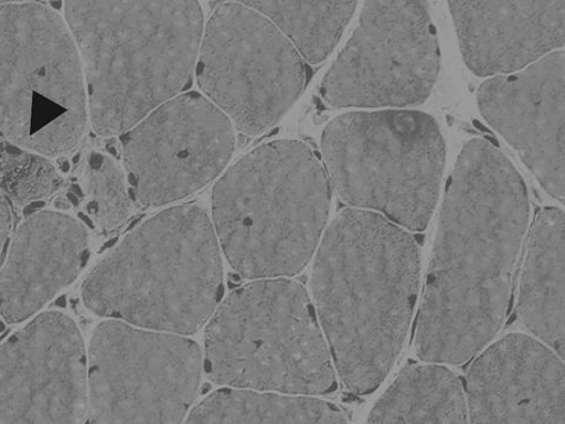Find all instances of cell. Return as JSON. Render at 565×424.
<instances>
[{"label":"cell","instance_id":"6da1fadb","mask_svg":"<svg viewBox=\"0 0 565 424\" xmlns=\"http://www.w3.org/2000/svg\"><path fill=\"white\" fill-rule=\"evenodd\" d=\"M530 219L529 194L511 160L472 139L458 157L440 212L417 325L424 362L462 365L505 321Z\"/></svg>","mask_w":565,"mask_h":424},{"label":"cell","instance_id":"7a4b0ae2","mask_svg":"<svg viewBox=\"0 0 565 424\" xmlns=\"http://www.w3.org/2000/svg\"><path fill=\"white\" fill-rule=\"evenodd\" d=\"M420 274L417 242L373 211L348 208L318 248L312 292L334 370L354 395L386 380L407 337Z\"/></svg>","mask_w":565,"mask_h":424},{"label":"cell","instance_id":"3957f363","mask_svg":"<svg viewBox=\"0 0 565 424\" xmlns=\"http://www.w3.org/2000/svg\"><path fill=\"white\" fill-rule=\"evenodd\" d=\"M64 12L99 136L126 134L191 86L204 33L200 3L68 0Z\"/></svg>","mask_w":565,"mask_h":424},{"label":"cell","instance_id":"277c9868","mask_svg":"<svg viewBox=\"0 0 565 424\" xmlns=\"http://www.w3.org/2000/svg\"><path fill=\"white\" fill-rule=\"evenodd\" d=\"M221 254L202 208L164 210L131 232L90 272L83 286L85 305L136 328L193 335L218 307Z\"/></svg>","mask_w":565,"mask_h":424},{"label":"cell","instance_id":"5b68a950","mask_svg":"<svg viewBox=\"0 0 565 424\" xmlns=\"http://www.w3.org/2000/svg\"><path fill=\"white\" fill-rule=\"evenodd\" d=\"M331 184L299 141L265 144L234 165L212 192L221 252L244 278H288L307 266L326 229Z\"/></svg>","mask_w":565,"mask_h":424},{"label":"cell","instance_id":"8992f818","mask_svg":"<svg viewBox=\"0 0 565 424\" xmlns=\"http://www.w3.org/2000/svg\"><path fill=\"white\" fill-rule=\"evenodd\" d=\"M205 369L238 390L315 398L338 389L308 292L288 278L255 280L222 301L206 329Z\"/></svg>","mask_w":565,"mask_h":424},{"label":"cell","instance_id":"52a82bcc","mask_svg":"<svg viewBox=\"0 0 565 424\" xmlns=\"http://www.w3.org/2000/svg\"><path fill=\"white\" fill-rule=\"evenodd\" d=\"M331 188L347 204L375 212L407 232L429 223L446 163L436 120L420 112L349 113L322 138Z\"/></svg>","mask_w":565,"mask_h":424},{"label":"cell","instance_id":"ba28073f","mask_svg":"<svg viewBox=\"0 0 565 424\" xmlns=\"http://www.w3.org/2000/svg\"><path fill=\"white\" fill-rule=\"evenodd\" d=\"M78 50L63 18L42 3H0V132L43 157L70 153L88 125Z\"/></svg>","mask_w":565,"mask_h":424},{"label":"cell","instance_id":"9c48e42d","mask_svg":"<svg viewBox=\"0 0 565 424\" xmlns=\"http://www.w3.org/2000/svg\"><path fill=\"white\" fill-rule=\"evenodd\" d=\"M195 75L203 96L235 129L258 135L292 108L308 67L264 14L243 2H225L204 26Z\"/></svg>","mask_w":565,"mask_h":424},{"label":"cell","instance_id":"30bf717a","mask_svg":"<svg viewBox=\"0 0 565 424\" xmlns=\"http://www.w3.org/2000/svg\"><path fill=\"white\" fill-rule=\"evenodd\" d=\"M200 347L185 337L110 320L90 340L88 424H182L202 377Z\"/></svg>","mask_w":565,"mask_h":424},{"label":"cell","instance_id":"8fae6325","mask_svg":"<svg viewBox=\"0 0 565 424\" xmlns=\"http://www.w3.org/2000/svg\"><path fill=\"white\" fill-rule=\"evenodd\" d=\"M440 65L429 3L366 2L320 95L332 108H405L433 93Z\"/></svg>","mask_w":565,"mask_h":424},{"label":"cell","instance_id":"7c38bea8","mask_svg":"<svg viewBox=\"0 0 565 424\" xmlns=\"http://www.w3.org/2000/svg\"><path fill=\"white\" fill-rule=\"evenodd\" d=\"M235 128L198 93L159 106L121 138V153L134 201L171 204L207 186L231 161Z\"/></svg>","mask_w":565,"mask_h":424},{"label":"cell","instance_id":"4fadbf2b","mask_svg":"<svg viewBox=\"0 0 565 424\" xmlns=\"http://www.w3.org/2000/svg\"><path fill=\"white\" fill-rule=\"evenodd\" d=\"M87 362L78 327L45 312L0 346V424H84Z\"/></svg>","mask_w":565,"mask_h":424},{"label":"cell","instance_id":"5bb4252c","mask_svg":"<svg viewBox=\"0 0 565 424\" xmlns=\"http://www.w3.org/2000/svg\"><path fill=\"white\" fill-rule=\"evenodd\" d=\"M478 104L488 125L518 151L546 192L564 203V52L488 80L479 88Z\"/></svg>","mask_w":565,"mask_h":424},{"label":"cell","instance_id":"9a60e30c","mask_svg":"<svg viewBox=\"0 0 565 424\" xmlns=\"http://www.w3.org/2000/svg\"><path fill=\"white\" fill-rule=\"evenodd\" d=\"M469 424H565L563 360L541 341L511 335L467 375Z\"/></svg>","mask_w":565,"mask_h":424},{"label":"cell","instance_id":"2e32d148","mask_svg":"<svg viewBox=\"0 0 565 424\" xmlns=\"http://www.w3.org/2000/svg\"><path fill=\"white\" fill-rule=\"evenodd\" d=\"M466 65L480 77L523 71L565 43L564 2H449Z\"/></svg>","mask_w":565,"mask_h":424},{"label":"cell","instance_id":"e0dca14e","mask_svg":"<svg viewBox=\"0 0 565 424\" xmlns=\"http://www.w3.org/2000/svg\"><path fill=\"white\" fill-rule=\"evenodd\" d=\"M88 234L82 222L55 211L28 218L0 268V315L10 324L33 316L83 269Z\"/></svg>","mask_w":565,"mask_h":424},{"label":"cell","instance_id":"ac0fdd59","mask_svg":"<svg viewBox=\"0 0 565 424\" xmlns=\"http://www.w3.org/2000/svg\"><path fill=\"white\" fill-rule=\"evenodd\" d=\"M525 245L519 317L534 337L564 360V212L557 208L539 211Z\"/></svg>","mask_w":565,"mask_h":424},{"label":"cell","instance_id":"d6986e66","mask_svg":"<svg viewBox=\"0 0 565 424\" xmlns=\"http://www.w3.org/2000/svg\"><path fill=\"white\" fill-rule=\"evenodd\" d=\"M366 424H469L462 383L438 363L411 365L377 402Z\"/></svg>","mask_w":565,"mask_h":424},{"label":"cell","instance_id":"ffe728a7","mask_svg":"<svg viewBox=\"0 0 565 424\" xmlns=\"http://www.w3.org/2000/svg\"><path fill=\"white\" fill-rule=\"evenodd\" d=\"M186 424H347V420L326 401L223 389L198 404Z\"/></svg>","mask_w":565,"mask_h":424},{"label":"cell","instance_id":"44dd1931","mask_svg":"<svg viewBox=\"0 0 565 424\" xmlns=\"http://www.w3.org/2000/svg\"><path fill=\"white\" fill-rule=\"evenodd\" d=\"M243 3L264 14L311 65L331 54L358 7V2Z\"/></svg>","mask_w":565,"mask_h":424},{"label":"cell","instance_id":"7402d4cb","mask_svg":"<svg viewBox=\"0 0 565 424\" xmlns=\"http://www.w3.org/2000/svg\"><path fill=\"white\" fill-rule=\"evenodd\" d=\"M64 186L55 166L35 151L0 140V194L25 206L50 199Z\"/></svg>","mask_w":565,"mask_h":424},{"label":"cell","instance_id":"603a6c76","mask_svg":"<svg viewBox=\"0 0 565 424\" xmlns=\"http://www.w3.org/2000/svg\"><path fill=\"white\" fill-rule=\"evenodd\" d=\"M87 212L104 234L117 232L130 219L134 199L118 163L103 153H92L85 171Z\"/></svg>","mask_w":565,"mask_h":424},{"label":"cell","instance_id":"cb8c5ba5","mask_svg":"<svg viewBox=\"0 0 565 424\" xmlns=\"http://www.w3.org/2000/svg\"><path fill=\"white\" fill-rule=\"evenodd\" d=\"M11 211L4 197L0 194V253H2L6 242L11 231Z\"/></svg>","mask_w":565,"mask_h":424}]
</instances>
